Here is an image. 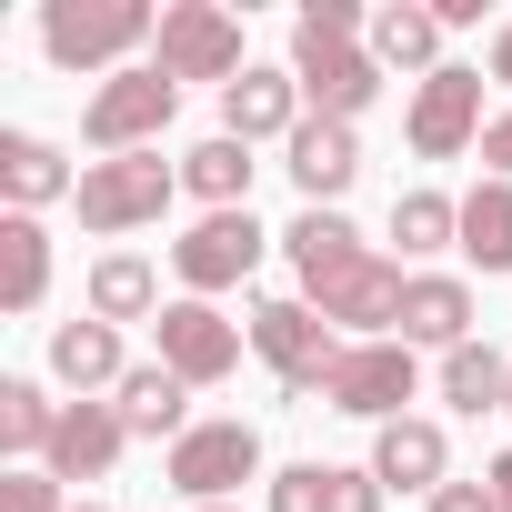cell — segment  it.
Returning a JSON list of instances; mask_svg holds the SVG:
<instances>
[{
    "label": "cell",
    "mask_w": 512,
    "mask_h": 512,
    "mask_svg": "<svg viewBox=\"0 0 512 512\" xmlns=\"http://www.w3.org/2000/svg\"><path fill=\"white\" fill-rule=\"evenodd\" d=\"M282 251H292L302 302H312L322 322H342V332H362V342H392V332H402L412 272H392L382 251H362V231H352L342 211H302V221L282 231Z\"/></svg>",
    "instance_id": "cell-1"
},
{
    "label": "cell",
    "mask_w": 512,
    "mask_h": 512,
    "mask_svg": "<svg viewBox=\"0 0 512 512\" xmlns=\"http://www.w3.org/2000/svg\"><path fill=\"white\" fill-rule=\"evenodd\" d=\"M161 41V11H141V0H51L41 11V51L61 71H131V51Z\"/></svg>",
    "instance_id": "cell-2"
},
{
    "label": "cell",
    "mask_w": 512,
    "mask_h": 512,
    "mask_svg": "<svg viewBox=\"0 0 512 512\" xmlns=\"http://www.w3.org/2000/svg\"><path fill=\"white\" fill-rule=\"evenodd\" d=\"M171 111H181V81H171L161 61H131V71H111V81L91 91L81 141H91L101 161H121V151H151V141L171 131Z\"/></svg>",
    "instance_id": "cell-3"
},
{
    "label": "cell",
    "mask_w": 512,
    "mask_h": 512,
    "mask_svg": "<svg viewBox=\"0 0 512 512\" xmlns=\"http://www.w3.org/2000/svg\"><path fill=\"white\" fill-rule=\"evenodd\" d=\"M171 191H181V171H171L161 151H121V161H81V191H71V201H81V231L121 241V231L161 221Z\"/></svg>",
    "instance_id": "cell-4"
},
{
    "label": "cell",
    "mask_w": 512,
    "mask_h": 512,
    "mask_svg": "<svg viewBox=\"0 0 512 512\" xmlns=\"http://www.w3.org/2000/svg\"><path fill=\"white\" fill-rule=\"evenodd\" d=\"M251 352L282 372V392H292V402H312L352 342H342V332H332V322H322V312L292 292V302H251Z\"/></svg>",
    "instance_id": "cell-5"
},
{
    "label": "cell",
    "mask_w": 512,
    "mask_h": 512,
    "mask_svg": "<svg viewBox=\"0 0 512 512\" xmlns=\"http://www.w3.org/2000/svg\"><path fill=\"white\" fill-rule=\"evenodd\" d=\"M292 81H302V111H312V121H362L372 91H382V61H372L362 41L302 21V31H292Z\"/></svg>",
    "instance_id": "cell-6"
},
{
    "label": "cell",
    "mask_w": 512,
    "mask_h": 512,
    "mask_svg": "<svg viewBox=\"0 0 512 512\" xmlns=\"http://www.w3.org/2000/svg\"><path fill=\"white\" fill-rule=\"evenodd\" d=\"M151 61L171 71V81H241L251 61H241V21L221 11V0H171L161 11V41H151Z\"/></svg>",
    "instance_id": "cell-7"
},
{
    "label": "cell",
    "mask_w": 512,
    "mask_h": 512,
    "mask_svg": "<svg viewBox=\"0 0 512 512\" xmlns=\"http://www.w3.org/2000/svg\"><path fill=\"white\" fill-rule=\"evenodd\" d=\"M161 472H171V492H181V502H201V512H211V502H231L251 472H262V432H251V422H191V432L171 442V462H161Z\"/></svg>",
    "instance_id": "cell-8"
},
{
    "label": "cell",
    "mask_w": 512,
    "mask_h": 512,
    "mask_svg": "<svg viewBox=\"0 0 512 512\" xmlns=\"http://www.w3.org/2000/svg\"><path fill=\"white\" fill-rule=\"evenodd\" d=\"M422 392V362H412V342H352L342 362H332V382H322V402L332 412H352V422H402V402Z\"/></svg>",
    "instance_id": "cell-9"
},
{
    "label": "cell",
    "mask_w": 512,
    "mask_h": 512,
    "mask_svg": "<svg viewBox=\"0 0 512 512\" xmlns=\"http://www.w3.org/2000/svg\"><path fill=\"white\" fill-rule=\"evenodd\" d=\"M262 221L251 211H211V221H191L181 241H171V272H181V292L191 302H211V292H231V282H251V262H262Z\"/></svg>",
    "instance_id": "cell-10"
},
{
    "label": "cell",
    "mask_w": 512,
    "mask_h": 512,
    "mask_svg": "<svg viewBox=\"0 0 512 512\" xmlns=\"http://www.w3.org/2000/svg\"><path fill=\"white\" fill-rule=\"evenodd\" d=\"M492 121H482V71H462V61H442L422 91H412V151L422 161H452V151H472Z\"/></svg>",
    "instance_id": "cell-11"
},
{
    "label": "cell",
    "mask_w": 512,
    "mask_h": 512,
    "mask_svg": "<svg viewBox=\"0 0 512 512\" xmlns=\"http://www.w3.org/2000/svg\"><path fill=\"white\" fill-rule=\"evenodd\" d=\"M151 332H161V362H171L191 392H211V382H231V372H241V332H231L211 302H171Z\"/></svg>",
    "instance_id": "cell-12"
},
{
    "label": "cell",
    "mask_w": 512,
    "mask_h": 512,
    "mask_svg": "<svg viewBox=\"0 0 512 512\" xmlns=\"http://www.w3.org/2000/svg\"><path fill=\"white\" fill-rule=\"evenodd\" d=\"M372 482L382 492H442L452 482V442H442V422H422V412H402V422H382L372 432Z\"/></svg>",
    "instance_id": "cell-13"
},
{
    "label": "cell",
    "mask_w": 512,
    "mask_h": 512,
    "mask_svg": "<svg viewBox=\"0 0 512 512\" xmlns=\"http://www.w3.org/2000/svg\"><path fill=\"white\" fill-rule=\"evenodd\" d=\"M312 111H302V81H292V61L282 71H241L231 91H221V131L231 141H292Z\"/></svg>",
    "instance_id": "cell-14"
},
{
    "label": "cell",
    "mask_w": 512,
    "mask_h": 512,
    "mask_svg": "<svg viewBox=\"0 0 512 512\" xmlns=\"http://www.w3.org/2000/svg\"><path fill=\"white\" fill-rule=\"evenodd\" d=\"M121 412L111 402H61V432H51V452H41V472L51 482H101L111 462H121Z\"/></svg>",
    "instance_id": "cell-15"
},
{
    "label": "cell",
    "mask_w": 512,
    "mask_h": 512,
    "mask_svg": "<svg viewBox=\"0 0 512 512\" xmlns=\"http://www.w3.org/2000/svg\"><path fill=\"white\" fill-rule=\"evenodd\" d=\"M282 151H292V181H302L312 211H332V201L362 181V141H352V121H302Z\"/></svg>",
    "instance_id": "cell-16"
},
{
    "label": "cell",
    "mask_w": 512,
    "mask_h": 512,
    "mask_svg": "<svg viewBox=\"0 0 512 512\" xmlns=\"http://www.w3.org/2000/svg\"><path fill=\"white\" fill-rule=\"evenodd\" d=\"M121 432L131 442H181L191 432V382L171 372V362H131V382H121Z\"/></svg>",
    "instance_id": "cell-17"
},
{
    "label": "cell",
    "mask_w": 512,
    "mask_h": 512,
    "mask_svg": "<svg viewBox=\"0 0 512 512\" xmlns=\"http://www.w3.org/2000/svg\"><path fill=\"white\" fill-rule=\"evenodd\" d=\"M392 342L462 352V342H472V282H452V272H412V292H402V332H392Z\"/></svg>",
    "instance_id": "cell-18"
},
{
    "label": "cell",
    "mask_w": 512,
    "mask_h": 512,
    "mask_svg": "<svg viewBox=\"0 0 512 512\" xmlns=\"http://www.w3.org/2000/svg\"><path fill=\"white\" fill-rule=\"evenodd\" d=\"M0 191H11V211H41V201H71L81 171H71L61 141H41V131H0Z\"/></svg>",
    "instance_id": "cell-19"
},
{
    "label": "cell",
    "mask_w": 512,
    "mask_h": 512,
    "mask_svg": "<svg viewBox=\"0 0 512 512\" xmlns=\"http://www.w3.org/2000/svg\"><path fill=\"white\" fill-rule=\"evenodd\" d=\"M51 382H71L81 402H91V392H121V382H131L121 332H111V322H61V332H51Z\"/></svg>",
    "instance_id": "cell-20"
},
{
    "label": "cell",
    "mask_w": 512,
    "mask_h": 512,
    "mask_svg": "<svg viewBox=\"0 0 512 512\" xmlns=\"http://www.w3.org/2000/svg\"><path fill=\"white\" fill-rule=\"evenodd\" d=\"M51 292V231L41 211H0V312H41Z\"/></svg>",
    "instance_id": "cell-21"
},
{
    "label": "cell",
    "mask_w": 512,
    "mask_h": 512,
    "mask_svg": "<svg viewBox=\"0 0 512 512\" xmlns=\"http://www.w3.org/2000/svg\"><path fill=\"white\" fill-rule=\"evenodd\" d=\"M171 302H161V272L141 262V251H101V262H91V322H161Z\"/></svg>",
    "instance_id": "cell-22"
},
{
    "label": "cell",
    "mask_w": 512,
    "mask_h": 512,
    "mask_svg": "<svg viewBox=\"0 0 512 512\" xmlns=\"http://www.w3.org/2000/svg\"><path fill=\"white\" fill-rule=\"evenodd\" d=\"M362 51L382 61V71H442V11H422V0H392V11H372V31H362Z\"/></svg>",
    "instance_id": "cell-23"
},
{
    "label": "cell",
    "mask_w": 512,
    "mask_h": 512,
    "mask_svg": "<svg viewBox=\"0 0 512 512\" xmlns=\"http://www.w3.org/2000/svg\"><path fill=\"white\" fill-rule=\"evenodd\" d=\"M181 191H201L211 211H251V141L211 131L201 151H181Z\"/></svg>",
    "instance_id": "cell-24"
},
{
    "label": "cell",
    "mask_w": 512,
    "mask_h": 512,
    "mask_svg": "<svg viewBox=\"0 0 512 512\" xmlns=\"http://www.w3.org/2000/svg\"><path fill=\"white\" fill-rule=\"evenodd\" d=\"M442 402L452 412H512V362L492 352V342H462V352H442Z\"/></svg>",
    "instance_id": "cell-25"
},
{
    "label": "cell",
    "mask_w": 512,
    "mask_h": 512,
    "mask_svg": "<svg viewBox=\"0 0 512 512\" xmlns=\"http://www.w3.org/2000/svg\"><path fill=\"white\" fill-rule=\"evenodd\" d=\"M462 262L472 272H512V181H472L462 191Z\"/></svg>",
    "instance_id": "cell-26"
},
{
    "label": "cell",
    "mask_w": 512,
    "mask_h": 512,
    "mask_svg": "<svg viewBox=\"0 0 512 512\" xmlns=\"http://www.w3.org/2000/svg\"><path fill=\"white\" fill-rule=\"evenodd\" d=\"M392 241H402V262H422V251H462V201L402 191V201H392Z\"/></svg>",
    "instance_id": "cell-27"
},
{
    "label": "cell",
    "mask_w": 512,
    "mask_h": 512,
    "mask_svg": "<svg viewBox=\"0 0 512 512\" xmlns=\"http://www.w3.org/2000/svg\"><path fill=\"white\" fill-rule=\"evenodd\" d=\"M51 432H61V402H51L41 382H21V372H11V382H0V442H11L21 462H41V452H51Z\"/></svg>",
    "instance_id": "cell-28"
},
{
    "label": "cell",
    "mask_w": 512,
    "mask_h": 512,
    "mask_svg": "<svg viewBox=\"0 0 512 512\" xmlns=\"http://www.w3.org/2000/svg\"><path fill=\"white\" fill-rule=\"evenodd\" d=\"M322 512H382L372 462H362V472H352V462H322Z\"/></svg>",
    "instance_id": "cell-29"
},
{
    "label": "cell",
    "mask_w": 512,
    "mask_h": 512,
    "mask_svg": "<svg viewBox=\"0 0 512 512\" xmlns=\"http://www.w3.org/2000/svg\"><path fill=\"white\" fill-rule=\"evenodd\" d=\"M0 512H71V502H61V482H51L41 462H21L11 482H0Z\"/></svg>",
    "instance_id": "cell-30"
},
{
    "label": "cell",
    "mask_w": 512,
    "mask_h": 512,
    "mask_svg": "<svg viewBox=\"0 0 512 512\" xmlns=\"http://www.w3.org/2000/svg\"><path fill=\"white\" fill-rule=\"evenodd\" d=\"M432 512H492V482H442Z\"/></svg>",
    "instance_id": "cell-31"
},
{
    "label": "cell",
    "mask_w": 512,
    "mask_h": 512,
    "mask_svg": "<svg viewBox=\"0 0 512 512\" xmlns=\"http://www.w3.org/2000/svg\"><path fill=\"white\" fill-rule=\"evenodd\" d=\"M482 161H492V181H512V111H492V131H482Z\"/></svg>",
    "instance_id": "cell-32"
},
{
    "label": "cell",
    "mask_w": 512,
    "mask_h": 512,
    "mask_svg": "<svg viewBox=\"0 0 512 512\" xmlns=\"http://www.w3.org/2000/svg\"><path fill=\"white\" fill-rule=\"evenodd\" d=\"M482 482H492V512H512V452H502V462H492Z\"/></svg>",
    "instance_id": "cell-33"
},
{
    "label": "cell",
    "mask_w": 512,
    "mask_h": 512,
    "mask_svg": "<svg viewBox=\"0 0 512 512\" xmlns=\"http://www.w3.org/2000/svg\"><path fill=\"white\" fill-rule=\"evenodd\" d=\"M492 81H502V91H512V21H502V31H492Z\"/></svg>",
    "instance_id": "cell-34"
},
{
    "label": "cell",
    "mask_w": 512,
    "mask_h": 512,
    "mask_svg": "<svg viewBox=\"0 0 512 512\" xmlns=\"http://www.w3.org/2000/svg\"><path fill=\"white\" fill-rule=\"evenodd\" d=\"M71 512H101V502H71Z\"/></svg>",
    "instance_id": "cell-35"
},
{
    "label": "cell",
    "mask_w": 512,
    "mask_h": 512,
    "mask_svg": "<svg viewBox=\"0 0 512 512\" xmlns=\"http://www.w3.org/2000/svg\"><path fill=\"white\" fill-rule=\"evenodd\" d=\"M211 512H231V502H211Z\"/></svg>",
    "instance_id": "cell-36"
}]
</instances>
